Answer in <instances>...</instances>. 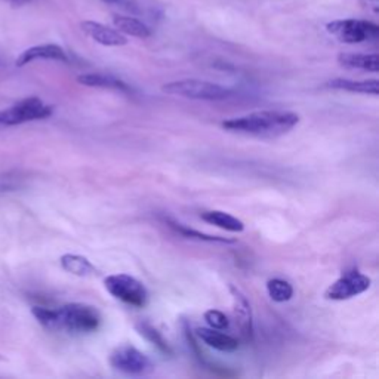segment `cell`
I'll list each match as a JSON object with an SVG mask.
<instances>
[{"label": "cell", "instance_id": "1", "mask_svg": "<svg viewBox=\"0 0 379 379\" xmlns=\"http://www.w3.org/2000/svg\"><path fill=\"white\" fill-rule=\"evenodd\" d=\"M299 123V116L294 111L261 110L246 116L233 117L222 123V128L233 134L250 135L258 138H276L292 131Z\"/></svg>", "mask_w": 379, "mask_h": 379}, {"label": "cell", "instance_id": "2", "mask_svg": "<svg viewBox=\"0 0 379 379\" xmlns=\"http://www.w3.org/2000/svg\"><path fill=\"white\" fill-rule=\"evenodd\" d=\"M33 315L42 326L50 331H66L69 334H92L101 326L99 311L86 304H67L58 310L34 307Z\"/></svg>", "mask_w": 379, "mask_h": 379}, {"label": "cell", "instance_id": "3", "mask_svg": "<svg viewBox=\"0 0 379 379\" xmlns=\"http://www.w3.org/2000/svg\"><path fill=\"white\" fill-rule=\"evenodd\" d=\"M162 91L169 95L200 101H224L233 96V91L218 83L199 79H184L169 82L162 86Z\"/></svg>", "mask_w": 379, "mask_h": 379}, {"label": "cell", "instance_id": "4", "mask_svg": "<svg viewBox=\"0 0 379 379\" xmlns=\"http://www.w3.org/2000/svg\"><path fill=\"white\" fill-rule=\"evenodd\" d=\"M104 286L116 299L131 307L143 308L148 302L145 286L129 274H113L106 277Z\"/></svg>", "mask_w": 379, "mask_h": 379}, {"label": "cell", "instance_id": "5", "mask_svg": "<svg viewBox=\"0 0 379 379\" xmlns=\"http://www.w3.org/2000/svg\"><path fill=\"white\" fill-rule=\"evenodd\" d=\"M329 34L343 43H362L376 41L379 36V27L372 21L363 20H338L326 25Z\"/></svg>", "mask_w": 379, "mask_h": 379}, {"label": "cell", "instance_id": "6", "mask_svg": "<svg viewBox=\"0 0 379 379\" xmlns=\"http://www.w3.org/2000/svg\"><path fill=\"white\" fill-rule=\"evenodd\" d=\"M54 113V107L45 104L39 98L20 101L9 110L0 111V126H17L27 122L48 119Z\"/></svg>", "mask_w": 379, "mask_h": 379}, {"label": "cell", "instance_id": "7", "mask_svg": "<svg viewBox=\"0 0 379 379\" xmlns=\"http://www.w3.org/2000/svg\"><path fill=\"white\" fill-rule=\"evenodd\" d=\"M110 364L116 371L132 376H144L155 371V363L150 357L132 345L117 347L111 352Z\"/></svg>", "mask_w": 379, "mask_h": 379}, {"label": "cell", "instance_id": "8", "mask_svg": "<svg viewBox=\"0 0 379 379\" xmlns=\"http://www.w3.org/2000/svg\"><path fill=\"white\" fill-rule=\"evenodd\" d=\"M372 285L371 277L359 270H350L326 289L324 298L331 301H347L366 292Z\"/></svg>", "mask_w": 379, "mask_h": 379}, {"label": "cell", "instance_id": "9", "mask_svg": "<svg viewBox=\"0 0 379 379\" xmlns=\"http://www.w3.org/2000/svg\"><path fill=\"white\" fill-rule=\"evenodd\" d=\"M82 31L91 39L103 46H124L128 45V37L119 30L107 27L96 21H83L80 24Z\"/></svg>", "mask_w": 379, "mask_h": 379}, {"label": "cell", "instance_id": "10", "mask_svg": "<svg viewBox=\"0 0 379 379\" xmlns=\"http://www.w3.org/2000/svg\"><path fill=\"white\" fill-rule=\"evenodd\" d=\"M230 290L234 299V314L240 327V334H242V338L246 343H250L254 339V315H252L250 304L242 290L236 286H230Z\"/></svg>", "mask_w": 379, "mask_h": 379}, {"label": "cell", "instance_id": "11", "mask_svg": "<svg viewBox=\"0 0 379 379\" xmlns=\"http://www.w3.org/2000/svg\"><path fill=\"white\" fill-rule=\"evenodd\" d=\"M37 59H50V61H61V62H69V57L66 50L58 45H37L25 49L24 52L17 58L15 64L18 67H24L30 64L33 61Z\"/></svg>", "mask_w": 379, "mask_h": 379}, {"label": "cell", "instance_id": "12", "mask_svg": "<svg viewBox=\"0 0 379 379\" xmlns=\"http://www.w3.org/2000/svg\"><path fill=\"white\" fill-rule=\"evenodd\" d=\"M196 335L203 341V343L215 350L224 351V352H233L238 350L240 343L238 339L231 336V335H225L220 332L218 329H212V327H199L196 331Z\"/></svg>", "mask_w": 379, "mask_h": 379}, {"label": "cell", "instance_id": "13", "mask_svg": "<svg viewBox=\"0 0 379 379\" xmlns=\"http://www.w3.org/2000/svg\"><path fill=\"white\" fill-rule=\"evenodd\" d=\"M78 82L83 86H90V87H103V90H113V91H119L123 94H132V87L128 83H124L123 80L110 74H101V73L80 74L78 78Z\"/></svg>", "mask_w": 379, "mask_h": 379}, {"label": "cell", "instance_id": "14", "mask_svg": "<svg viewBox=\"0 0 379 379\" xmlns=\"http://www.w3.org/2000/svg\"><path fill=\"white\" fill-rule=\"evenodd\" d=\"M327 87L336 91H347L352 94H366L378 96L379 94V82L376 79L371 80H351V79H334L326 83Z\"/></svg>", "mask_w": 379, "mask_h": 379}, {"label": "cell", "instance_id": "15", "mask_svg": "<svg viewBox=\"0 0 379 379\" xmlns=\"http://www.w3.org/2000/svg\"><path fill=\"white\" fill-rule=\"evenodd\" d=\"M338 62L345 69L364 70V71H371V73L379 71V55L378 54L341 52L338 55Z\"/></svg>", "mask_w": 379, "mask_h": 379}, {"label": "cell", "instance_id": "16", "mask_svg": "<svg viewBox=\"0 0 379 379\" xmlns=\"http://www.w3.org/2000/svg\"><path fill=\"white\" fill-rule=\"evenodd\" d=\"M200 218L205 222L218 227V229L231 231V233H242L245 230L243 221L233 217V215L222 212V210H206L200 213Z\"/></svg>", "mask_w": 379, "mask_h": 379}, {"label": "cell", "instance_id": "17", "mask_svg": "<svg viewBox=\"0 0 379 379\" xmlns=\"http://www.w3.org/2000/svg\"><path fill=\"white\" fill-rule=\"evenodd\" d=\"M163 221H165V224L169 227L171 230L181 234L185 238L199 240V242H210V243H236V240H233V238L201 233V231H197L194 229H190V227H187V225L178 222V221H175V220H171V218H163Z\"/></svg>", "mask_w": 379, "mask_h": 379}, {"label": "cell", "instance_id": "18", "mask_svg": "<svg viewBox=\"0 0 379 379\" xmlns=\"http://www.w3.org/2000/svg\"><path fill=\"white\" fill-rule=\"evenodd\" d=\"M113 24H115L116 30H119L122 34H128L136 37V39H148L151 36V30L147 25L134 17L115 15L113 17Z\"/></svg>", "mask_w": 379, "mask_h": 379}, {"label": "cell", "instance_id": "19", "mask_svg": "<svg viewBox=\"0 0 379 379\" xmlns=\"http://www.w3.org/2000/svg\"><path fill=\"white\" fill-rule=\"evenodd\" d=\"M61 267L64 269L67 273H71L79 277H90L96 274V269L94 264L82 255H74V254H66L61 257Z\"/></svg>", "mask_w": 379, "mask_h": 379}, {"label": "cell", "instance_id": "20", "mask_svg": "<svg viewBox=\"0 0 379 379\" xmlns=\"http://www.w3.org/2000/svg\"><path fill=\"white\" fill-rule=\"evenodd\" d=\"M136 331H138V334H140L141 336H144L148 341V343L153 344L160 352H163V355H166V356H172L173 355L172 348L168 344V341L165 338H163V335L157 329H155V327L151 326L150 323H147V322L138 323L136 324Z\"/></svg>", "mask_w": 379, "mask_h": 379}, {"label": "cell", "instance_id": "21", "mask_svg": "<svg viewBox=\"0 0 379 379\" xmlns=\"http://www.w3.org/2000/svg\"><path fill=\"white\" fill-rule=\"evenodd\" d=\"M267 292L274 302H287L294 296V287L283 279H271L267 282Z\"/></svg>", "mask_w": 379, "mask_h": 379}, {"label": "cell", "instance_id": "22", "mask_svg": "<svg viewBox=\"0 0 379 379\" xmlns=\"http://www.w3.org/2000/svg\"><path fill=\"white\" fill-rule=\"evenodd\" d=\"M205 320L209 324V327L212 329H218V331H224L227 327L230 326V320L227 315L220 311V310H209L205 313Z\"/></svg>", "mask_w": 379, "mask_h": 379}, {"label": "cell", "instance_id": "23", "mask_svg": "<svg viewBox=\"0 0 379 379\" xmlns=\"http://www.w3.org/2000/svg\"><path fill=\"white\" fill-rule=\"evenodd\" d=\"M103 2L111 6L120 8L123 10H128V12H140V9L136 8V5L132 2V0H103Z\"/></svg>", "mask_w": 379, "mask_h": 379}, {"label": "cell", "instance_id": "24", "mask_svg": "<svg viewBox=\"0 0 379 379\" xmlns=\"http://www.w3.org/2000/svg\"><path fill=\"white\" fill-rule=\"evenodd\" d=\"M5 2H8L10 6H14V8H21L24 5L30 3L31 0H5Z\"/></svg>", "mask_w": 379, "mask_h": 379}, {"label": "cell", "instance_id": "25", "mask_svg": "<svg viewBox=\"0 0 379 379\" xmlns=\"http://www.w3.org/2000/svg\"><path fill=\"white\" fill-rule=\"evenodd\" d=\"M366 5H368V6H371V8H373V10L375 12H378V5H379V0H366V2H364Z\"/></svg>", "mask_w": 379, "mask_h": 379}, {"label": "cell", "instance_id": "26", "mask_svg": "<svg viewBox=\"0 0 379 379\" xmlns=\"http://www.w3.org/2000/svg\"><path fill=\"white\" fill-rule=\"evenodd\" d=\"M0 67H2V61H0Z\"/></svg>", "mask_w": 379, "mask_h": 379}]
</instances>
